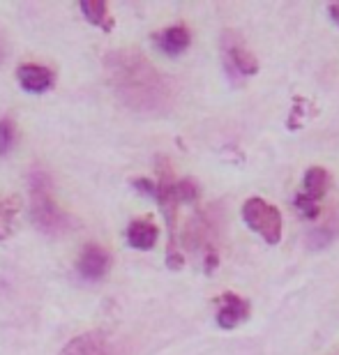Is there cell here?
<instances>
[{
    "label": "cell",
    "instance_id": "7a4b0ae2",
    "mask_svg": "<svg viewBox=\"0 0 339 355\" xmlns=\"http://www.w3.org/2000/svg\"><path fill=\"white\" fill-rule=\"evenodd\" d=\"M31 219L46 236H60L72 226V219L53 198L51 178L44 171L31 175Z\"/></svg>",
    "mask_w": 339,
    "mask_h": 355
},
{
    "label": "cell",
    "instance_id": "3957f363",
    "mask_svg": "<svg viewBox=\"0 0 339 355\" xmlns=\"http://www.w3.org/2000/svg\"><path fill=\"white\" fill-rule=\"evenodd\" d=\"M243 219L268 245H277L281 240V229H284L281 212L275 208L272 203H268L266 198H261V196L247 198L243 205Z\"/></svg>",
    "mask_w": 339,
    "mask_h": 355
},
{
    "label": "cell",
    "instance_id": "9c48e42d",
    "mask_svg": "<svg viewBox=\"0 0 339 355\" xmlns=\"http://www.w3.org/2000/svg\"><path fill=\"white\" fill-rule=\"evenodd\" d=\"M19 83L21 88L28 92H46L49 88H53V72L44 65H35V62H28V65H21L17 69Z\"/></svg>",
    "mask_w": 339,
    "mask_h": 355
},
{
    "label": "cell",
    "instance_id": "8992f818",
    "mask_svg": "<svg viewBox=\"0 0 339 355\" xmlns=\"http://www.w3.org/2000/svg\"><path fill=\"white\" fill-rule=\"evenodd\" d=\"M58 355H123V349L107 332H83L74 337Z\"/></svg>",
    "mask_w": 339,
    "mask_h": 355
},
{
    "label": "cell",
    "instance_id": "277c9868",
    "mask_svg": "<svg viewBox=\"0 0 339 355\" xmlns=\"http://www.w3.org/2000/svg\"><path fill=\"white\" fill-rule=\"evenodd\" d=\"M222 58L231 79H250V76L259 74V60L243 44L238 33L226 31L222 35Z\"/></svg>",
    "mask_w": 339,
    "mask_h": 355
},
{
    "label": "cell",
    "instance_id": "9a60e30c",
    "mask_svg": "<svg viewBox=\"0 0 339 355\" xmlns=\"http://www.w3.org/2000/svg\"><path fill=\"white\" fill-rule=\"evenodd\" d=\"M14 139H17L14 123L10 118H3V120H0V155L10 153V148L14 146Z\"/></svg>",
    "mask_w": 339,
    "mask_h": 355
},
{
    "label": "cell",
    "instance_id": "52a82bcc",
    "mask_svg": "<svg viewBox=\"0 0 339 355\" xmlns=\"http://www.w3.org/2000/svg\"><path fill=\"white\" fill-rule=\"evenodd\" d=\"M76 268H79V275L83 279L97 282V279H102V277H107V272L111 270V254L104 250V247L90 243L81 250Z\"/></svg>",
    "mask_w": 339,
    "mask_h": 355
},
{
    "label": "cell",
    "instance_id": "2e32d148",
    "mask_svg": "<svg viewBox=\"0 0 339 355\" xmlns=\"http://www.w3.org/2000/svg\"><path fill=\"white\" fill-rule=\"evenodd\" d=\"M328 12H330V17L335 19V24L339 26V3H335V5H330L328 7Z\"/></svg>",
    "mask_w": 339,
    "mask_h": 355
},
{
    "label": "cell",
    "instance_id": "8fae6325",
    "mask_svg": "<svg viewBox=\"0 0 339 355\" xmlns=\"http://www.w3.org/2000/svg\"><path fill=\"white\" fill-rule=\"evenodd\" d=\"M192 42V35L185 26H168L162 33L155 35V44H157L166 55H180Z\"/></svg>",
    "mask_w": 339,
    "mask_h": 355
},
{
    "label": "cell",
    "instance_id": "7c38bea8",
    "mask_svg": "<svg viewBox=\"0 0 339 355\" xmlns=\"http://www.w3.org/2000/svg\"><path fill=\"white\" fill-rule=\"evenodd\" d=\"M81 12L90 24L95 26H102L104 31H111L113 28V21L109 17V5L104 0H83L81 3Z\"/></svg>",
    "mask_w": 339,
    "mask_h": 355
},
{
    "label": "cell",
    "instance_id": "6da1fadb",
    "mask_svg": "<svg viewBox=\"0 0 339 355\" xmlns=\"http://www.w3.org/2000/svg\"><path fill=\"white\" fill-rule=\"evenodd\" d=\"M109 83L127 109L144 116H162L173 106V83L134 49H116L104 58Z\"/></svg>",
    "mask_w": 339,
    "mask_h": 355
},
{
    "label": "cell",
    "instance_id": "30bf717a",
    "mask_svg": "<svg viewBox=\"0 0 339 355\" xmlns=\"http://www.w3.org/2000/svg\"><path fill=\"white\" fill-rule=\"evenodd\" d=\"M159 238V229L153 224L150 217H141L134 219V222L127 226V243H130L134 250H153L155 243Z\"/></svg>",
    "mask_w": 339,
    "mask_h": 355
},
{
    "label": "cell",
    "instance_id": "ba28073f",
    "mask_svg": "<svg viewBox=\"0 0 339 355\" xmlns=\"http://www.w3.org/2000/svg\"><path fill=\"white\" fill-rule=\"evenodd\" d=\"M217 302H220L217 323H220V328L224 330L238 328L240 323L247 321V316H250V311H252L250 300H245L243 295H236V293H222L217 297Z\"/></svg>",
    "mask_w": 339,
    "mask_h": 355
},
{
    "label": "cell",
    "instance_id": "5bb4252c",
    "mask_svg": "<svg viewBox=\"0 0 339 355\" xmlns=\"http://www.w3.org/2000/svg\"><path fill=\"white\" fill-rule=\"evenodd\" d=\"M175 198H178V203H192L199 198V184L194 180H175Z\"/></svg>",
    "mask_w": 339,
    "mask_h": 355
},
{
    "label": "cell",
    "instance_id": "5b68a950",
    "mask_svg": "<svg viewBox=\"0 0 339 355\" xmlns=\"http://www.w3.org/2000/svg\"><path fill=\"white\" fill-rule=\"evenodd\" d=\"M330 175L323 166H309L302 178V191L295 196V208L305 219H316L321 212V198L326 196Z\"/></svg>",
    "mask_w": 339,
    "mask_h": 355
},
{
    "label": "cell",
    "instance_id": "4fadbf2b",
    "mask_svg": "<svg viewBox=\"0 0 339 355\" xmlns=\"http://www.w3.org/2000/svg\"><path fill=\"white\" fill-rule=\"evenodd\" d=\"M17 198L0 201V240L10 238L14 229V215H17Z\"/></svg>",
    "mask_w": 339,
    "mask_h": 355
}]
</instances>
